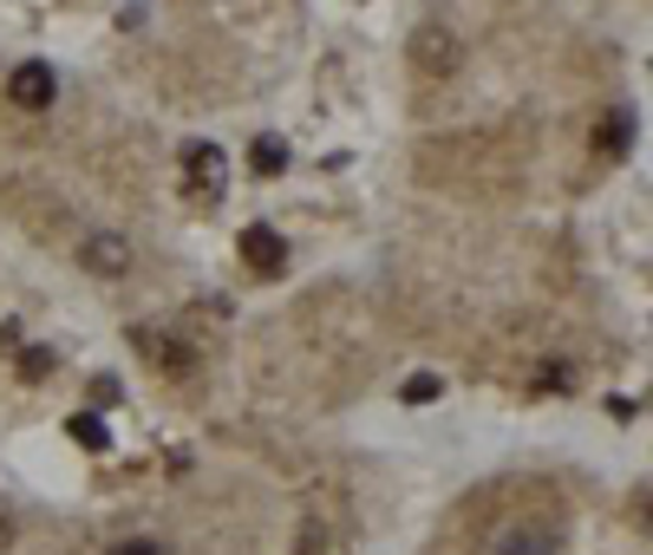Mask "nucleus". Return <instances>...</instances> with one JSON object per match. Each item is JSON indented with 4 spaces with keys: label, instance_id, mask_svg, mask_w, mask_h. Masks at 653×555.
<instances>
[{
    "label": "nucleus",
    "instance_id": "obj_5",
    "mask_svg": "<svg viewBox=\"0 0 653 555\" xmlns=\"http://www.w3.org/2000/svg\"><path fill=\"white\" fill-rule=\"evenodd\" d=\"M85 269H92V275H125V269H131V249H125L118 235H92V242H85Z\"/></svg>",
    "mask_w": 653,
    "mask_h": 555
},
{
    "label": "nucleus",
    "instance_id": "obj_11",
    "mask_svg": "<svg viewBox=\"0 0 653 555\" xmlns=\"http://www.w3.org/2000/svg\"><path fill=\"white\" fill-rule=\"evenodd\" d=\"M20 373H27V379H46V373H53V353H46V347H33L27 359H20Z\"/></svg>",
    "mask_w": 653,
    "mask_h": 555
},
{
    "label": "nucleus",
    "instance_id": "obj_2",
    "mask_svg": "<svg viewBox=\"0 0 653 555\" xmlns=\"http://www.w3.org/2000/svg\"><path fill=\"white\" fill-rule=\"evenodd\" d=\"M7 98H13L20 112H46V105H53V66H40V60L13 66V78H7Z\"/></svg>",
    "mask_w": 653,
    "mask_h": 555
},
{
    "label": "nucleus",
    "instance_id": "obj_10",
    "mask_svg": "<svg viewBox=\"0 0 653 555\" xmlns=\"http://www.w3.org/2000/svg\"><path fill=\"white\" fill-rule=\"evenodd\" d=\"M425 66H432V72L451 66V40H444V33H425Z\"/></svg>",
    "mask_w": 653,
    "mask_h": 555
},
{
    "label": "nucleus",
    "instance_id": "obj_4",
    "mask_svg": "<svg viewBox=\"0 0 653 555\" xmlns=\"http://www.w3.org/2000/svg\"><path fill=\"white\" fill-rule=\"evenodd\" d=\"M556 549H562V543H556V530H549V523H516L497 555H556Z\"/></svg>",
    "mask_w": 653,
    "mask_h": 555
},
{
    "label": "nucleus",
    "instance_id": "obj_8",
    "mask_svg": "<svg viewBox=\"0 0 653 555\" xmlns=\"http://www.w3.org/2000/svg\"><path fill=\"white\" fill-rule=\"evenodd\" d=\"M66 431H73V444H85V451H105V418L98 412H73Z\"/></svg>",
    "mask_w": 653,
    "mask_h": 555
},
{
    "label": "nucleus",
    "instance_id": "obj_1",
    "mask_svg": "<svg viewBox=\"0 0 653 555\" xmlns=\"http://www.w3.org/2000/svg\"><path fill=\"white\" fill-rule=\"evenodd\" d=\"M242 262H249L255 275H282V269H288V242H282L268 222H255V229H242Z\"/></svg>",
    "mask_w": 653,
    "mask_h": 555
},
{
    "label": "nucleus",
    "instance_id": "obj_12",
    "mask_svg": "<svg viewBox=\"0 0 653 555\" xmlns=\"http://www.w3.org/2000/svg\"><path fill=\"white\" fill-rule=\"evenodd\" d=\"M112 555H157V549H150V543H118Z\"/></svg>",
    "mask_w": 653,
    "mask_h": 555
},
{
    "label": "nucleus",
    "instance_id": "obj_3",
    "mask_svg": "<svg viewBox=\"0 0 653 555\" xmlns=\"http://www.w3.org/2000/svg\"><path fill=\"white\" fill-rule=\"evenodd\" d=\"M183 177H190V190H210V197H217L222 190V150L217 144H190V150H183Z\"/></svg>",
    "mask_w": 653,
    "mask_h": 555
},
{
    "label": "nucleus",
    "instance_id": "obj_6",
    "mask_svg": "<svg viewBox=\"0 0 653 555\" xmlns=\"http://www.w3.org/2000/svg\"><path fill=\"white\" fill-rule=\"evenodd\" d=\"M249 170H255V177H282V170H288V144L282 138H255L249 144Z\"/></svg>",
    "mask_w": 653,
    "mask_h": 555
},
{
    "label": "nucleus",
    "instance_id": "obj_9",
    "mask_svg": "<svg viewBox=\"0 0 653 555\" xmlns=\"http://www.w3.org/2000/svg\"><path fill=\"white\" fill-rule=\"evenodd\" d=\"M399 392H406V406H425V399H438V392H444V386H438L432 373H419V379H406V386H399Z\"/></svg>",
    "mask_w": 653,
    "mask_h": 555
},
{
    "label": "nucleus",
    "instance_id": "obj_7",
    "mask_svg": "<svg viewBox=\"0 0 653 555\" xmlns=\"http://www.w3.org/2000/svg\"><path fill=\"white\" fill-rule=\"evenodd\" d=\"M628 144H634V118H628V112H614V118L601 125V157H621Z\"/></svg>",
    "mask_w": 653,
    "mask_h": 555
}]
</instances>
